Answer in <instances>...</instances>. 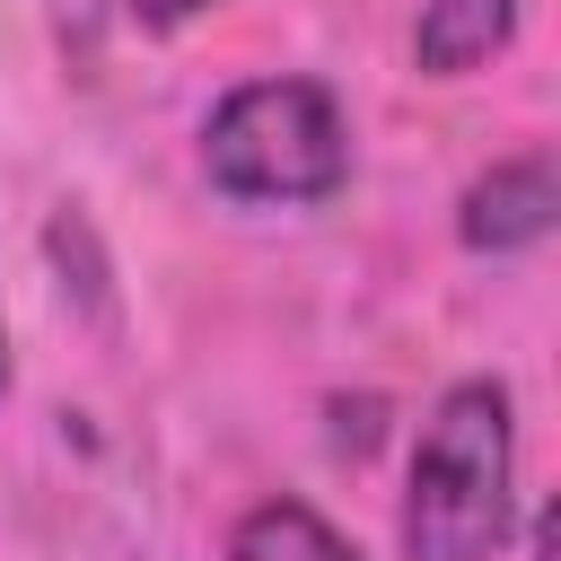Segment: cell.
Instances as JSON below:
<instances>
[{
	"label": "cell",
	"instance_id": "obj_1",
	"mask_svg": "<svg viewBox=\"0 0 561 561\" xmlns=\"http://www.w3.org/2000/svg\"><path fill=\"white\" fill-rule=\"evenodd\" d=\"M517 526V412L500 377H456L412 447L403 561H500Z\"/></svg>",
	"mask_w": 561,
	"mask_h": 561
},
{
	"label": "cell",
	"instance_id": "obj_2",
	"mask_svg": "<svg viewBox=\"0 0 561 561\" xmlns=\"http://www.w3.org/2000/svg\"><path fill=\"white\" fill-rule=\"evenodd\" d=\"M202 167L228 202H333L351 184V123L324 79H245L202 123Z\"/></svg>",
	"mask_w": 561,
	"mask_h": 561
},
{
	"label": "cell",
	"instance_id": "obj_3",
	"mask_svg": "<svg viewBox=\"0 0 561 561\" xmlns=\"http://www.w3.org/2000/svg\"><path fill=\"white\" fill-rule=\"evenodd\" d=\"M552 210H561V184H552V158L526 149V158H500L465 184L456 202V237L473 254H517V245H543L552 237Z\"/></svg>",
	"mask_w": 561,
	"mask_h": 561
},
{
	"label": "cell",
	"instance_id": "obj_4",
	"mask_svg": "<svg viewBox=\"0 0 561 561\" xmlns=\"http://www.w3.org/2000/svg\"><path fill=\"white\" fill-rule=\"evenodd\" d=\"M517 35V0H421L412 18V61L430 79H465L473 61H491Z\"/></svg>",
	"mask_w": 561,
	"mask_h": 561
},
{
	"label": "cell",
	"instance_id": "obj_5",
	"mask_svg": "<svg viewBox=\"0 0 561 561\" xmlns=\"http://www.w3.org/2000/svg\"><path fill=\"white\" fill-rule=\"evenodd\" d=\"M228 561H359V543L333 535L307 500H254L228 535Z\"/></svg>",
	"mask_w": 561,
	"mask_h": 561
},
{
	"label": "cell",
	"instance_id": "obj_6",
	"mask_svg": "<svg viewBox=\"0 0 561 561\" xmlns=\"http://www.w3.org/2000/svg\"><path fill=\"white\" fill-rule=\"evenodd\" d=\"M202 9H210V0H131V18H140V26H158V35H167V26H184V18H202Z\"/></svg>",
	"mask_w": 561,
	"mask_h": 561
},
{
	"label": "cell",
	"instance_id": "obj_7",
	"mask_svg": "<svg viewBox=\"0 0 561 561\" xmlns=\"http://www.w3.org/2000/svg\"><path fill=\"white\" fill-rule=\"evenodd\" d=\"M535 561H552V508L535 517Z\"/></svg>",
	"mask_w": 561,
	"mask_h": 561
},
{
	"label": "cell",
	"instance_id": "obj_8",
	"mask_svg": "<svg viewBox=\"0 0 561 561\" xmlns=\"http://www.w3.org/2000/svg\"><path fill=\"white\" fill-rule=\"evenodd\" d=\"M0 386H9V333H0Z\"/></svg>",
	"mask_w": 561,
	"mask_h": 561
}]
</instances>
